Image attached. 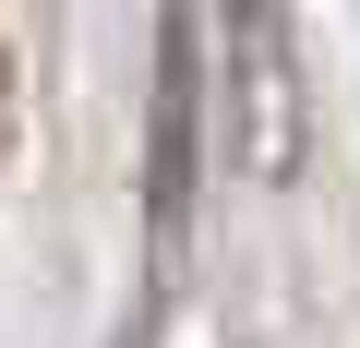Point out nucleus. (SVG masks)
Wrapping results in <instances>:
<instances>
[{
    "instance_id": "nucleus-1",
    "label": "nucleus",
    "mask_w": 360,
    "mask_h": 348,
    "mask_svg": "<svg viewBox=\"0 0 360 348\" xmlns=\"http://www.w3.org/2000/svg\"><path fill=\"white\" fill-rule=\"evenodd\" d=\"M193 96H205V60H193V25L168 13V37H156V240L168 252L193 228Z\"/></svg>"
},
{
    "instance_id": "nucleus-2",
    "label": "nucleus",
    "mask_w": 360,
    "mask_h": 348,
    "mask_svg": "<svg viewBox=\"0 0 360 348\" xmlns=\"http://www.w3.org/2000/svg\"><path fill=\"white\" fill-rule=\"evenodd\" d=\"M240 25V84H252V144L288 168L300 156V84H288V0H229Z\"/></svg>"
}]
</instances>
